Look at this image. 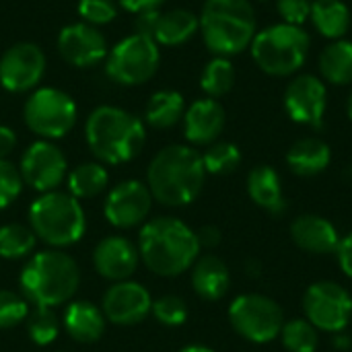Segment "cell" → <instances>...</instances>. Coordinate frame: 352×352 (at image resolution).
<instances>
[{
  "label": "cell",
  "mask_w": 352,
  "mask_h": 352,
  "mask_svg": "<svg viewBox=\"0 0 352 352\" xmlns=\"http://www.w3.org/2000/svg\"><path fill=\"white\" fill-rule=\"evenodd\" d=\"M202 163L206 173L212 175H229L241 163V153L233 142H212L202 155Z\"/></svg>",
  "instance_id": "836d02e7"
},
{
  "label": "cell",
  "mask_w": 352,
  "mask_h": 352,
  "mask_svg": "<svg viewBox=\"0 0 352 352\" xmlns=\"http://www.w3.org/2000/svg\"><path fill=\"white\" fill-rule=\"evenodd\" d=\"M225 128V109L217 99H198L184 113V134L196 146L217 142Z\"/></svg>",
  "instance_id": "d6986e66"
},
{
  "label": "cell",
  "mask_w": 352,
  "mask_h": 352,
  "mask_svg": "<svg viewBox=\"0 0 352 352\" xmlns=\"http://www.w3.org/2000/svg\"><path fill=\"white\" fill-rule=\"evenodd\" d=\"M66 157L50 140L33 142L21 157V177L23 184L39 194L54 192L66 179Z\"/></svg>",
  "instance_id": "7c38bea8"
},
{
  "label": "cell",
  "mask_w": 352,
  "mask_h": 352,
  "mask_svg": "<svg viewBox=\"0 0 352 352\" xmlns=\"http://www.w3.org/2000/svg\"><path fill=\"white\" fill-rule=\"evenodd\" d=\"M256 10L250 0H206L200 14V31L206 47L217 56H235L248 50L256 37Z\"/></svg>",
  "instance_id": "5b68a950"
},
{
  "label": "cell",
  "mask_w": 352,
  "mask_h": 352,
  "mask_svg": "<svg viewBox=\"0 0 352 352\" xmlns=\"http://www.w3.org/2000/svg\"><path fill=\"white\" fill-rule=\"evenodd\" d=\"M146 186L153 200L177 208L192 204L206 182L202 155L186 144H171L159 151L146 171Z\"/></svg>",
  "instance_id": "6da1fadb"
},
{
  "label": "cell",
  "mask_w": 352,
  "mask_h": 352,
  "mask_svg": "<svg viewBox=\"0 0 352 352\" xmlns=\"http://www.w3.org/2000/svg\"><path fill=\"white\" fill-rule=\"evenodd\" d=\"M320 72L324 80L344 87L352 82V41L336 39L320 54Z\"/></svg>",
  "instance_id": "83f0119b"
},
{
  "label": "cell",
  "mask_w": 352,
  "mask_h": 352,
  "mask_svg": "<svg viewBox=\"0 0 352 352\" xmlns=\"http://www.w3.org/2000/svg\"><path fill=\"white\" fill-rule=\"evenodd\" d=\"M138 254L144 266L165 278L184 274L194 266L200 254L196 231L173 217L148 221L138 237Z\"/></svg>",
  "instance_id": "7a4b0ae2"
},
{
  "label": "cell",
  "mask_w": 352,
  "mask_h": 352,
  "mask_svg": "<svg viewBox=\"0 0 352 352\" xmlns=\"http://www.w3.org/2000/svg\"><path fill=\"white\" fill-rule=\"evenodd\" d=\"M29 311V301L23 295L0 289V330H10L23 324Z\"/></svg>",
  "instance_id": "e575fe53"
},
{
  "label": "cell",
  "mask_w": 352,
  "mask_h": 352,
  "mask_svg": "<svg viewBox=\"0 0 352 352\" xmlns=\"http://www.w3.org/2000/svg\"><path fill=\"white\" fill-rule=\"evenodd\" d=\"M309 19L328 39H342L351 29V10L342 0H314Z\"/></svg>",
  "instance_id": "484cf974"
},
{
  "label": "cell",
  "mask_w": 352,
  "mask_h": 352,
  "mask_svg": "<svg viewBox=\"0 0 352 352\" xmlns=\"http://www.w3.org/2000/svg\"><path fill=\"white\" fill-rule=\"evenodd\" d=\"M233 85H235V66L231 64L229 58L217 56L204 66L200 76V87L210 99L227 95L233 89Z\"/></svg>",
  "instance_id": "f546056e"
},
{
  "label": "cell",
  "mask_w": 352,
  "mask_h": 352,
  "mask_svg": "<svg viewBox=\"0 0 352 352\" xmlns=\"http://www.w3.org/2000/svg\"><path fill=\"white\" fill-rule=\"evenodd\" d=\"M140 262L138 245L122 235L103 237L93 252V266L105 280L122 283L128 280Z\"/></svg>",
  "instance_id": "ac0fdd59"
},
{
  "label": "cell",
  "mask_w": 352,
  "mask_h": 352,
  "mask_svg": "<svg viewBox=\"0 0 352 352\" xmlns=\"http://www.w3.org/2000/svg\"><path fill=\"white\" fill-rule=\"evenodd\" d=\"M45 72V54L39 45L21 41L0 56V85L10 93H27L39 85Z\"/></svg>",
  "instance_id": "4fadbf2b"
},
{
  "label": "cell",
  "mask_w": 352,
  "mask_h": 352,
  "mask_svg": "<svg viewBox=\"0 0 352 352\" xmlns=\"http://www.w3.org/2000/svg\"><path fill=\"white\" fill-rule=\"evenodd\" d=\"M25 326H27V334H29L31 342L37 346L52 344L60 334V320L56 318L52 307H37L35 305V309L29 311Z\"/></svg>",
  "instance_id": "d6a6232c"
},
{
  "label": "cell",
  "mask_w": 352,
  "mask_h": 352,
  "mask_svg": "<svg viewBox=\"0 0 352 352\" xmlns=\"http://www.w3.org/2000/svg\"><path fill=\"white\" fill-rule=\"evenodd\" d=\"M76 116V103L72 97L54 87L37 89L29 95L23 107L27 128L45 140L66 136L74 128Z\"/></svg>",
  "instance_id": "9c48e42d"
},
{
  "label": "cell",
  "mask_w": 352,
  "mask_h": 352,
  "mask_svg": "<svg viewBox=\"0 0 352 352\" xmlns=\"http://www.w3.org/2000/svg\"><path fill=\"white\" fill-rule=\"evenodd\" d=\"M159 14H161L159 8L138 12V14H136V33L146 35V37H153L155 27H157V21H159Z\"/></svg>",
  "instance_id": "ab89813d"
},
{
  "label": "cell",
  "mask_w": 352,
  "mask_h": 352,
  "mask_svg": "<svg viewBox=\"0 0 352 352\" xmlns=\"http://www.w3.org/2000/svg\"><path fill=\"white\" fill-rule=\"evenodd\" d=\"M159 62V43L153 37L134 33L107 52L105 74L118 85L134 87L153 78Z\"/></svg>",
  "instance_id": "ba28073f"
},
{
  "label": "cell",
  "mask_w": 352,
  "mask_h": 352,
  "mask_svg": "<svg viewBox=\"0 0 352 352\" xmlns=\"http://www.w3.org/2000/svg\"><path fill=\"white\" fill-rule=\"evenodd\" d=\"M85 136L91 153L101 163L122 165L140 155L146 130L142 120L134 113L122 107L101 105L89 113Z\"/></svg>",
  "instance_id": "3957f363"
},
{
  "label": "cell",
  "mask_w": 352,
  "mask_h": 352,
  "mask_svg": "<svg viewBox=\"0 0 352 352\" xmlns=\"http://www.w3.org/2000/svg\"><path fill=\"white\" fill-rule=\"evenodd\" d=\"M336 256H338V262H340V268L342 272L352 278V231L340 239L338 243V250H336Z\"/></svg>",
  "instance_id": "b9f144b4"
},
{
  "label": "cell",
  "mask_w": 352,
  "mask_h": 352,
  "mask_svg": "<svg viewBox=\"0 0 352 352\" xmlns=\"http://www.w3.org/2000/svg\"><path fill=\"white\" fill-rule=\"evenodd\" d=\"M78 14L82 23H89L93 27L107 25L118 16V6L116 0H80Z\"/></svg>",
  "instance_id": "8d00e7d4"
},
{
  "label": "cell",
  "mask_w": 352,
  "mask_h": 352,
  "mask_svg": "<svg viewBox=\"0 0 352 352\" xmlns=\"http://www.w3.org/2000/svg\"><path fill=\"white\" fill-rule=\"evenodd\" d=\"M105 316L91 301H72L64 311V330L66 334L80 344L97 342L105 332Z\"/></svg>",
  "instance_id": "44dd1931"
},
{
  "label": "cell",
  "mask_w": 352,
  "mask_h": 352,
  "mask_svg": "<svg viewBox=\"0 0 352 352\" xmlns=\"http://www.w3.org/2000/svg\"><path fill=\"white\" fill-rule=\"evenodd\" d=\"M16 146V134L8 126H0V159H6Z\"/></svg>",
  "instance_id": "ee69618b"
},
{
  "label": "cell",
  "mask_w": 352,
  "mask_h": 352,
  "mask_svg": "<svg viewBox=\"0 0 352 352\" xmlns=\"http://www.w3.org/2000/svg\"><path fill=\"white\" fill-rule=\"evenodd\" d=\"M80 285L76 262L60 252L45 250L35 254L19 276L21 293L37 307H58L74 297Z\"/></svg>",
  "instance_id": "277c9868"
},
{
  "label": "cell",
  "mask_w": 352,
  "mask_h": 352,
  "mask_svg": "<svg viewBox=\"0 0 352 352\" xmlns=\"http://www.w3.org/2000/svg\"><path fill=\"white\" fill-rule=\"evenodd\" d=\"M109 175L101 163H82L68 173V194L76 200L95 198L107 188Z\"/></svg>",
  "instance_id": "f1b7e54d"
},
{
  "label": "cell",
  "mask_w": 352,
  "mask_h": 352,
  "mask_svg": "<svg viewBox=\"0 0 352 352\" xmlns=\"http://www.w3.org/2000/svg\"><path fill=\"white\" fill-rule=\"evenodd\" d=\"M332 344H334V349H338V351H349L352 346V338L349 334H344V330H342V332H336V334L332 336Z\"/></svg>",
  "instance_id": "f6af8a7d"
},
{
  "label": "cell",
  "mask_w": 352,
  "mask_h": 352,
  "mask_svg": "<svg viewBox=\"0 0 352 352\" xmlns=\"http://www.w3.org/2000/svg\"><path fill=\"white\" fill-rule=\"evenodd\" d=\"M248 194L270 214H283L287 210V198L283 194V182L274 167L260 165L254 167L248 175Z\"/></svg>",
  "instance_id": "603a6c76"
},
{
  "label": "cell",
  "mask_w": 352,
  "mask_h": 352,
  "mask_svg": "<svg viewBox=\"0 0 352 352\" xmlns=\"http://www.w3.org/2000/svg\"><path fill=\"white\" fill-rule=\"evenodd\" d=\"M346 111H349V118L352 120V93L351 97H349V103H346Z\"/></svg>",
  "instance_id": "c3c4849f"
},
{
  "label": "cell",
  "mask_w": 352,
  "mask_h": 352,
  "mask_svg": "<svg viewBox=\"0 0 352 352\" xmlns=\"http://www.w3.org/2000/svg\"><path fill=\"white\" fill-rule=\"evenodd\" d=\"M35 248V233L31 227L21 223H10L0 227V258L4 260H23Z\"/></svg>",
  "instance_id": "4dcf8cb0"
},
{
  "label": "cell",
  "mask_w": 352,
  "mask_h": 352,
  "mask_svg": "<svg viewBox=\"0 0 352 352\" xmlns=\"http://www.w3.org/2000/svg\"><path fill=\"white\" fill-rule=\"evenodd\" d=\"M58 52L68 64L76 68H89L107 58L109 50L103 33L97 27L89 23H74L60 31Z\"/></svg>",
  "instance_id": "e0dca14e"
},
{
  "label": "cell",
  "mask_w": 352,
  "mask_h": 352,
  "mask_svg": "<svg viewBox=\"0 0 352 352\" xmlns=\"http://www.w3.org/2000/svg\"><path fill=\"white\" fill-rule=\"evenodd\" d=\"M186 113V101L182 93L163 89L151 95L144 111V120L155 130H167L173 128L179 120H184Z\"/></svg>",
  "instance_id": "4316f807"
},
{
  "label": "cell",
  "mask_w": 352,
  "mask_h": 352,
  "mask_svg": "<svg viewBox=\"0 0 352 352\" xmlns=\"http://www.w3.org/2000/svg\"><path fill=\"white\" fill-rule=\"evenodd\" d=\"M23 190V177L16 165L6 159H0V210L8 208Z\"/></svg>",
  "instance_id": "74e56055"
},
{
  "label": "cell",
  "mask_w": 352,
  "mask_h": 352,
  "mask_svg": "<svg viewBox=\"0 0 352 352\" xmlns=\"http://www.w3.org/2000/svg\"><path fill=\"white\" fill-rule=\"evenodd\" d=\"M320 330L309 322L295 318L291 322H285L278 338L283 340L285 349L291 352H316L320 346Z\"/></svg>",
  "instance_id": "1f68e13d"
},
{
  "label": "cell",
  "mask_w": 352,
  "mask_h": 352,
  "mask_svg": "<svg viewBox=\"0 0 352 352\" xmlns=\"http://www.w3.org/2000/svg\"><path fill=\"white\" fill-rule=\"evenodd\" d=\"M192 287L196 295L204 301L223 299L231 287V274L227 264L212 254L198 258L192 266Z\"/></svg>",
  "instance_id": "7402d4cb"
},
{
  "label": "cell",
  "mask_w": 352,
  "mask_h": 352,
  "mask_svg": "<svg viewBox=\"0 0 352 352\" xmlns=\"http://www.w3.org/2000/svg\"><path fill=\"white\" fill-rule=\"evenodd\" d=\"M200 29V19L186 8H175L169 12H161L153 39L161 45H182L196 35Z\"/></svg>",
  "instance_id": "d4e9b609"
},
{
  "label": "cell",
  "mask_w": 352,
  "mask_h": 352,
  "mask_svg": "<svg viewBox=\"0 0 352 352\" xmlns=\"http://www.w3.org/2000/svg\"><path fill=\"white\" fill-rule=\"evenodd\" d=\"M229 322L245 340L266 344L278 338L285 326V314L274 299L258 293H245L231 303Z\"/></svg>",
  "instance_id": "30bf717a"
},
{
  "label": "cell",
  "mask_w": 352,
  "mask_h": 352,
  "mask_svg": "<svg viewBox=\"0 0 352 352\" xmlns=\"http://www.w3.org/2000/svg\"><path fill=\"white\" fill-rule=\"evenodd\" d=\"M276 10L283 16V23L299 27L309 19L311 0H276Z\"/></svg>",
  "instance_id": "f35d334b"
},
{
  "label": "cell",
  "mask_w": 352,
  "mask_h": 352,
  "mask_svg": "<svg viewBox=\"0 0 352 352\" xmlns=\"http://www.w3.org/2000/svg\"><path fill=\"white\" fill-rule=\"evenodd\" d=\"M256 64L270 76L295 74L307 60L309 35L295 25L278 23L256 33L252 45Z\"/></svg>",
  "instance_id": "52a82bcc"
},
{
  "label": "cell",
  "mask_w": 352,
  "mask_h": 352,
  "mask_svg": "<svg viewBox=\"0 0 352 352\" xmlns=\"http://www.w3.org/2000/svg\"><path fill=\"white\" fill-rule=\"evenodd\" d=\"M179 352H214L212 349L204 346V344H190V346H184Z\"/></svg>",
  "instance_id": "7dc6e473"
},
{
  "label": "cell",
  "mask_w": 352,
  "mask_h": 352,
  "mask_svg": "<svg viewBox=\"0 0 352 352\" xmlns=\"http://www.w3.org/2000/svg\"><path fill=\"white\" fill-rule=\"evenodd\" d=\"M328 105V93L322 78L314 74L295 76L285 91V109L297 124L322 128Z\"/></svg>",
  "instance_id": "9a60e30c"
},
{
  "label": "cell",
  "mask_w": 352,
  "mask_h": 352,
  "mask_svg": "<svg viewBox=\"0 0 352 352\" xmlns=\"http://www.w3.org/2000/svg\"><path fill=\"white\" fill-rule=\"evenodd\" d=\"M151 314L155 316V320L159 324L177 328V326L186 324V320H188V305L177 295H165V297H159L157 301H153Z\"/></svg>",
  "instance_id": "d590c367"
},
{
  "label": "cell",
  "mask_w": 352,
  "mask_h": 352,
  "mask_svg": "<svg viewBox=\"0 0 352 352\" xmlns=\"http://www.w3.org/2000/svg\"><path fill=\"white\" fill-rule=\"evenodd\" d=\"M153 206V194L146 184L128 179L118 184L105 198L103 214L118 229H132L146 221Z\"/></svg>",
  "instance_id": "5bb4252c"
},
{
  "label": "cell",
  "mask_w": 352,
  "mask_h": 352,
  "mask_svg": "<svg viewBox=\"0 0 352 352\" xmlns=\"http://www.w3.org/2000/svg\"><path fill=\"white\" fill-rule=\"evenodd\" d=\"M196 239H198L200 250H202V248L212 250V248H217V245L223 241V233H221V229L214 227V225H204V227H200V229L196 231Z\"/></svg>",
  "instance_id": "60d3db41"
},
{
  "label": "cell",
  "mask_w": 352,
  "mask_h": 352,
  "mask_svg": "<svg viewBox=\"0 0 352 352\" xmlns=\"http://www.w3.org/2000/svg\"><path fill=\"white\" fill-rule=\"evenodd\" d=\"M122 8H126L128 12H142V10H155L159 8L165 0H118Z\"/></svg>",
  "instance_id": "7bdbcfd3"
},
{
  "label": "cell",
  "mask_w": 352,
  "mask_h": 352,
  "mask_svg": "<svg viewBox=\"0 0 352 352\" xmlns=\"http://www.w3.org/2000/svg\"><path fill=\"white\" fill-rule=\"evenodd\" d=\"M29 227L52 248L74 245L87 231V217L80 202L68 192H45L29 206Z\"/></svg>",
  "instance_id": "8992f818"
},
{
  "label": "cell",
  "mask_w": 352,
  "mask_h": 352,
  "mask_svg": "<svg viewBox=\"0 0 352 352\" xmlns=\"http://www.w3.org/2000/svg\"><path fill=\"white\" fill-rule=\"evenodd\" d=\"M305 318L322 332H342L352 318V295L332 280L311 285L303 297Z\"/></svg>",
  "instance_id": "8fae6325"
},
{
  "label": "cell",
  "mask_w": 352,
  "mask_h": 352,
  "mask_svg": "<svg viewBox=\"0 0 352 352\" xmlns=\"http://www.w3.org/2000/svg\"><path fill=\"white\" fill-rule=\"evenodd\" d=\"M330 161H332V151L320 138H301L287 153V163L291 171L299 177L320 175L322 171L328 169Z\"/></svg>",
  "instance_id": "cb8c5ba5"
},
{
  "label": "cell",
  "mask_w": 352,
  "mask_h": 352,
  "mask_svg": "<svg viewBox=\"0 0 352 352\" xmlns=\"http://www.w3.org/2000/svg\"><path fill=\"white\" fill-rule=\"evenodd\" d=\"M291 237L295 245L314 256L336 254L340 235L336 227L320 214H301L291 225Z\"/></svg>",
  "instance_id": "ffe728a7"
},
{
  "label": "cell",
  "mask_w": 352,
  "mask_h": 352,
  "mask_svg": "<svg viewBox=\"0 0 352 352\" xmlns=\"http://www.w3.org/2000/svg\"><path fill=\"white\" fill-rule=\"evenodd\" d=\"M245 272H248V276H252V278L260 276V262L250 260V262H248V266H245Z\"/></svg>",
  "instance_id": "bcb514c9"
},
{
  "label": "cell",
  "mask_w": 352,
  "mask_h": 352,
  "mask_svg": "<svg viewBox=\"0 0 352 352\" xmlns=\"http://www.w3.org/2000/svg\"><path fill=\"white\" fill-rule=\"evenodd\" d=\"M153 307L151 293L132 280L113 283L101 301V311L107 322L116 326H136L140 324Z\"/></svg>",
  "instance_id": "2e32d148"
}]
</instances>
